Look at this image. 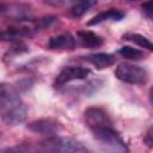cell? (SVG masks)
<instances>
[{
    "mask_svg": "<svg viewBox=\"0 0 153 153\" xmlns=\"http://www.w3.org/2000/svg\"><path fill=\"white\" fill-rule=\"evenodd\" d=\"M26 117V108L19 94L8 85L0 86V118L7 126H17Z\"/></svg>",
    "mask_w": 153,
    "mask_h": 153,
    "instance_id": "1",
    "label": "cell"
},
{
    "mask_svg": "<svg viewBox=\"0 0 153 153\" xmlns=\"http://www.w3.org/2000/svg\"><path fill=\"white\" fill-rule=\"evenodd\" d=\"M43 151L48 152H63V153H81L87 152V148L76 140L63 136H49L41 143Z\"/></svg>",
    "mask_w": 153,
    "mask_h": 153,
    "instance_id": "2",
    "label": "cell"
},
{
    "mask_svg": "<svg viewBox=\"0 0 153 153\" xmlns=\"http://www.w3.org/2000/svg\"><path fill=\"white\" fill-rule=\"evenodd\" d=\"M115 75L118 80L127 84H133V85H142V84H146L148 80L147 69L129 62L120 63L115 71Z\"/></svg>",
    "mask_w": 153,
    "mask_h": 153,
    "instance_id": "3",
    "label": "cell"
},
{
    "mask_svg": "<svg viewBox=\"0 0 153 153\" xmlns=\"http://www.w3.org/2000/svg\"><path fill=\"white\" fill-rule=\"evenodd\" d=\"M93 134V137L103 145L105 148L116 151V152H128V147L126 146L122 137L118 135V133L112 128V126L108 127H100L91 130Z\"/></svg>",
    "mask_w": 153,
    "mask_h": 153,
    "instance_id": "4",
    "label": "cell"
},
{
    "mask_svg": "<svg viewBox=\"0 0 153 153\" xmlns=\"http://www.w3.org/2000/svg\"><path fill=\"white\" fill-rule=\"evenodd\" d=\"M90 73H91L90 69L80 67V66H67L57 74L55 82H54V86L55 87H62L63 85H66L71 81L85 79Z\"/></svg>",
    "mask_w": 153,
    "mask_h": 153,
    "instance_id": "5",
    "label": "cell"
},
{
    "mask_svg": "<svg viewBox=\"0 0 153 153\" xmlns=\"http://www.w3.org/2000/svg\"><path fill=\"white\" fill-rule=\"evenodd\" d=\"M84 118H85V123L90 128V130L100 128V127L112 126L109 115L100 108H96V106L87 108L84 112Z\"/></svg>",
    "mask_w": 153,
    "mask_h": 153,
    "instance_id": "6",
    "label": "cell"
},
{
    "mask_svg": "<svg viewBox=\"0 0 153 153\" xmlns=\"http://www.w3.org/2000/svg\"><path fill=\"white\" fill-rule=\"evenodd\" d=\"M27 129L41 135H47V136H54L56 135L61 129V123L57 122L56 120L53 118H41L32 121L27 124Z\"/></svg>",
    "mask_w": 153,
    "mask_h": 153,
    "instance_id": "7",
    "label": "cell"
},
{
    "mask_svg": "<svg viewBox=\"0 0 153 153\" xmlns=\"http://www.w3.org/2000/svg\"><path fill=\"white\" fill-rule=\"evenodd\" d=\"M85 60L93 65L97 69H104L110 66H112L116 62V57L114 54L109 53H97V54H91L85 56Z\"/></svg>",
    "mask_w": 153,
    "mask_h": 153,
    "instance_id": "8",
    "label": "cell"
},
{
    "mask_svg": "<svg viewBox=\"0 0 153 153\" xmlns=\"http://www.w3.org/2000/svg\"><path fill=\"white\" fill-rule=\"evenodd\" d=\"M123 18H124V12H122L118 8H110V10H106V11L100 12L97 16H94L87 24L88 25H98V24H100L103 22H106V20L120 22Z\"/></svg>",
    "mask_w": 153,
    "mask_h": 153,
    "instance_id": "9",
    "label": "cell"
},
{
    "mask_svg": "<svg viewBox=\"0 0 153 153\" xmlns=\"http://www.w3.org/2000/svg\"><path fill=\"white\" fill-rule=\"evenodd\" d=\"M75 47V39L71 33H62L54 36L48 42L49 49H73Z\"/></svg>",
    "mask_w": 153,
    "mask_h": 153,
    "instance_id": "10",
    "label": "cell"
},
{
    "mask_svg": "<svg viewBox=\"0 0 153 153\" xmlns=\"http://www.w3.org/2000/svg\"><path fill=\"white\" fill-rule=\"evenodd\" d=\"M31 35V29L27 27H11L0 32V41L5 42H16L20 41Z\"/></svg>",
    "mask_w": 153,
    "mask_h": 153,
    "instance_id": "11",
    "label": "cell"
},
{
    "mask_svg": "<svg viewBox=\"0 0 153 153\" xmlns=\"http://www.w3.org/2000/svg\"><path fill=\"white\" fill-rule=\"evenodd\" d=\"M76 35H78V38H79V41L81 42V44L84 47L97 48V47H100L104 43V39L99 35H97L92 31L84 30V31H79Z\"/></svg>",
    "mask_w": 153,
    "mask_h": 153,
    "instance_id": "12",
    "label": "cell"
},
{
    "mask_svg": "<svg viewBox=\"0 0 153 153\" xmlns=\"http://www.w3.org/2000/svg\"><path fill=\"white\" fill-rule=\"evenodd\" d=\"M97 0H79L71 7V14L74 18H79L84 16L92 6H94Z\"/></svg>",
    "mask_w": 153,
    "mask_h": 153,
    "instance_id": "13",
    "label": "cell"
},
{
    "mask_svg": "<svg viewBox=\"0 0 153 153\" xmlns=\"http://www.w3.org/2000/svg\"><path fill=\"white\" fill-rule=\"evenodd\" d=\"M118 54L128 60H142V59H146V56H147L142 50H139V49L129 47V45L122 47L118 50Z\"/></svg>",
    "mask_w": 153,
    "mask_h": 153,
    "instance_id": "14",
    "label": "cell"
},
{
    "mask_svg": "<svg viewBox=\"0 0 153 153\" xmlns=\"http://www.w3.org/2000/svg\"><path fill=\"white\" fill-rule=\"evenodd\" d=\"M123 38L127 39V41H129V42H133V43L137 44L139 47L147 48L148 50H152V49H153L151 41H149L147 37H145V36H142V35H140V33L129 32V33H126V35L123 36Z\"/></svg>",
    "mask_w": 153,
    "mask_h": 153,
    "instance_id": "15",
    "label": "cell"
},
{
    "mask_svg": "<svg viewBox=\"0 0 153 153\" xmlns=\"http://www.w3.org/2000/svg\"><path fill=\"white\" fill-rule=\"evenodd\" d=\"M79 0H44V2L53 7H72Z\"/></svg>",
    "mask_w": 153,
    "mask_h": 153,
    "instance_id": "16",
    "label": "cell"
},
{
    "mask_svg": "<svg viewBox=\"0 0 153 153\" xmlns=\"http://www.w3.org/2000/svg\"><path fill=\"white\" fill-rule=\"evenodd\" d=\"M142 10H143V12L146 13V16H147L148 18H152V13H153V5H152V2H151V1L146 2V4L142 6Z\"/></svg>",
    "mask_w": 153,
    "mask_h": 153,
    "instance_id": "17",
    "label": "cell"
},
{
    "mask_svg": "<svg viewBox=\"0 0 153 153\" xmlns=\"http://www.w3.org/2000/svg\"><path fill=\"white\" fill-rule=\"evenodd\" d=\"M145 142L149 146V147H152L153 146V139H152V128H149L148 129V131H147V134H146V137H145Z\"/></svg>",
    "mask_w": 153,
    "mask_h": 153,
    "instance_id": "18",
    "label": "cell"
},
{
    "mask_svg": "<svg viewBox=\"0 0 153 153\" xmlns=\"http://www.w3.org/2000/svg\"><path fill=\"white\" fill-rule=\"evenodd\" d=\"M6 10H7V6L4 5V4H0V14L4 13V12H6Z\"/></svg>",
    "mask_w": 153,
    "mask_h": 153,
    "instance_id": "19",
    "label": "cell"
},
{
    "mask_svg": "<svg viewBox=\"0 0 153 153\" xmlns=\"http://www.w3.org/2000/svg\"><path fill=\"white\" fill-rule=\"evenodd\" d=\"M129 1H139V0H129Z\"/></svg>",
    "mask_w": 153,
    "mask_h": 153,
    "instance_id": "20",
    "label": "cell"
}]
</instances>
